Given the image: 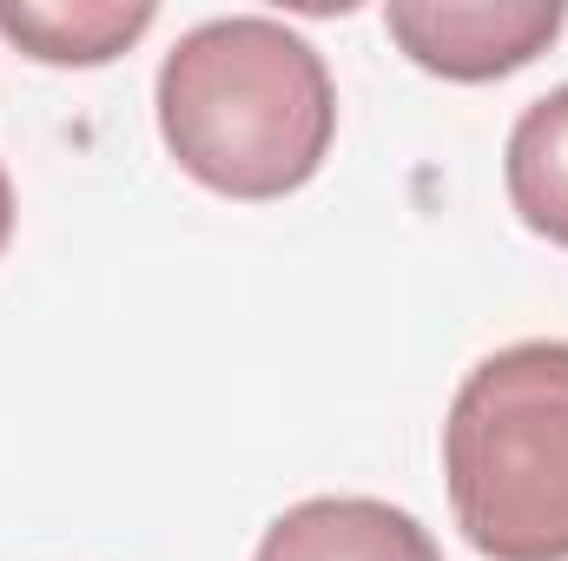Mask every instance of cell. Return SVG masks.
Wrapping results in <instances>:
<instances>
[{
  "mask_svg": "<svg viewBox=\"0 0 568 561\" xmlns=\"http://www.w3.org/2000/svg\"><path fill=\"white\" fill-rule=\"evenodd\" d=\"M252 561H443V549L410 509L377 496H311L258 536Z\"/></svg>",
  "mask_w": 568,
  "mask_h": 561,
  "instance_id": "cell-4",
  "label": "cell"
},
{
  "mask_svg": "<svg viewBox=\"0 0 568 561\" xmlns=\"http://www.w3.org/2000/svg\"><path fill=\"white\" fill-rule=\"evenodd\" d=\"M159 140L219 198H291L337 140V86L324 53L272 13H225L179 33L159 60Z\"/></svg>",
  "mask_w": 568,
  "mask_h": 561,
  "instance_id": "cell-1",
  "label": "cell"
},
{
  "mask_svg": "<svg viewBox=\"0 0 568 561\" xmlns=\"http://www.w3.org/2000/svg\"><path fill=\"white\" fill-rule=\"evenodd\" d=\"M456 529L489 561H568V344L483 357L443 417Z\"/></svg>",
  "mask_w": 568,
  "mask_h": 561,
  "instance_id": "cell-2",
  "label": "cell"
},
{
  "mask_svg": "<svg viewBox=\"0 0 568 561\" xmlns=\"http://www.w3.org/2000/svg\"><path fill=\"white\" fill-rule=\"evenodd\" d=\"M568 27L562 0H390L384 33L410 67L456 86L523 73Z\"/></svg>",
  "mask_w": 568,
  "mask_h": 561,
  "instance_id": "cell-3",
  "label": "cell"
},
{
  "mask_svg": "<svg viewBox=\"0 0 568 561\" xmlns=\"http://www.w3.org/2000/svg\"><path fill=\"white\" fill-rule=\"evenodd\" d=\"M503 185L509 212L568 252V86H549L542 100L523 106L503 145Z\"/></svg>",
  "mask_w": 568,
  "mask_h": 561,
  "instance_id": "cell-6",
  "label": "cell"
},
{
  "mask_svg": "<svg viewBox=\"0 0 568 561\" xmlns=\"http://www.w3.org/2000/svg\"><path fill=\"white\" fill-rule=\"evenodd\" d=\"M7 238H13V178L0 165V252H7Z\"/></svg>",
  "mask_w": 568,
  "mask_h": 561,
  "instance_id": "cell-7",
  "label": "cell"
},
{
  "mask_svg": "<svg viewBox=\"0 0 568 561\" xmlns=\"http://www.w3.org/2000/svg\"><path fill=\"white\" fill-rule=\"evenodd\" d=\"M159 7L145 0H0V40L40 67H106L152 33Z\"/></svg>",
  "mask_w": 568,
  "mask_h": 561,
  "instance_id": "cell-5",
  "label": "cell"
}]
</instances>
